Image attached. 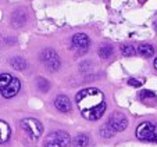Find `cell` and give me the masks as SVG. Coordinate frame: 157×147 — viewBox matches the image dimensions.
<instances>
[{
  "instance_id": "10",
  "label": "cell",
  "mask_w": 157,
  "mask_h": 147,
  "mask_svg": "<svg viewBox=\"0 0 157 147\" xmlns=\"http://www.w3.org/2000/svg\"><path fill=\"white\" fill-rule=\"evenodd\" d=\"M57 58H60V57L57 56V53L53 49H46V50H43L40 53V60L44 64H48V62H50V61H54V60H57Z\"/></svg>"
},
{
  "instance_id": "22",
  "label": "cell",
  "mask_w": 157,
  "mask_h": 147,
  "mask_svg": "<svg viewBox=\"0 0 157 147\" xmlns=\"http://www.w3.org/2000/svg\"><path fill=\"white\" fill-rule=\"evenodd\" d=\"M154 68H156V70H157V58L154 60Z\"/></svg>"
},
{
  "instance_id": "3",
  "label": "cell",
  "mask_w": 157,
  "mask_h": 147,
  "mask_svg": "<svg viewBox=\"0 0 157 147\" xmlns=\"http://www.w3.org/2000/svg\"><path fill=\"white\" fill-rule=\"evenodd\" d=\"M136 138L143 141H154L157 143V125L151 122H142L136 128Z\"/></svg>"
},
{
  "instance_id": "23",
  "label": "cell",
  "mask_w": 157,
  "mask_h": 147,
  "mask_svg": "<svg viewBox=\"0 0 157 147\" xmlns=\"http://www.w3.org/2000/svg\"><path fill=\"white\" fill-rule=\"evenodd\" d=\"M139 2H140V3H143V2H145V0H139Z\"/></svg>"
},
{
  "instance_id": "6",
  "label": "cell",
  "mask_w": 157,
  "mask_h": 147,
  "mask_svg": "<svg viewBox=\"0 0 157 147\" xmlns=\"http://www.w3.org/2000/svg\"><path fill=\"white\" fill-rule=\"evenodd\" d=\"M71 43L72 47L78 53H85V51H88L89 46H90V39L85 33H75L71 39Z\"/></svg>"
},
{
  "instance_id": "15",
  "label": "cell",
  "mask_w": 157,
  "mask_h": 147,
  "mask_svg": "<svg viewBox=\"0 0 157 147\" xmlns=\"http://www.w3.org/2000/svg\"><path fill=\"white\" fill-rule=\"evenodd\" d=\"M111 54H113V47L109 46V44H104L99 49V57L100 58H109Z\"/></svg>"
},
{
  "instance_id": "11",
  "label": "cell",
  "mask_w": 157,
  "mask_h": 147,
  "mask_svg": "<svg viewBox=\"0 0 157 147\" xmlns=\"http://www.w3.org/2000/svg\"><path fill=\"white\" fill-rule=\"evenodd\" d=\"M138 53L143 57H151L154 54V47L149 43H142L138 47Z\"/></svg>"
},
{
  "instance_id": "24",
  "label": "cell",
  "mask_w": 157,
  "mask_h": 147,
  "mask_svg": "<svg viewBox=\"0 0 157 147\" xmlns=\"http://www.w3.org/2000/svg\"><path fill=\"white\" fill-rule=\"evenodd\" d=\"M156 29H157V24H156Z\"/></svg>"
},
{
  "instance_id": "1",
  "label": "cell",
  "mask_w": 157,
  "mask_h": 147,
  "mask_svg": "<svg viewBox=\"0 0 157 147\" xmlns=\"http://www.w3.org/2000/svg\"><path fill=\"white\" fill-rule=\"evenodd\" d=\"M77 106L83 118L89 121H98L106 111L104 94L96 88H86L75 97Z\"/></svg>"
},
{
  "instance_id": "9",
  "label": "cell",
  "mask_w": 157,
  "mask_h": 147,
  "mask_svg": "<svg viewBox=\"0 0 157 147\" xmlns=\"http://www.w3.org/2000/svg\"><path fill=\"white\" fill-rule=\"evenodd\" d=\"M10 136H11V129H10L9 124H7L6 121L0 119V144L7 143Z\"/></svg>"
},
{
  "instance_id": "14",
  "label": "cell",
  "mask_w": 157,
  "mask_h": 147,
  "mask_svg": "<svg viewBox=\"0 0 157 147\" xmlns=\"http://www.w3.org/2000/svg\"><path fill=\"white\" fill-rule=\"evenodd\" d=\"M88 144H89V138L88 135H83V133L75 136L74 140H72V146L74 147H86Z\"/></svg>"
},
{
  "instance_id": "2",
  "label": "cell",
  "mask_w": 157,
  "mask_h": 147,
  "mask_svg": "<svg viewBox=\"0 0 157 147\" xmlns=\"http://www.w3.org/2000/svg\"><path fill=\"white\" fill-rule=\"evenodd\" d=\"M71 144V138L64 130H57L52 132L44 139L43 147H70Z\"/></svg>"
},
{
  "instance_id": "7",
  "label": "cell",
  "mask_w": 157,
  "mask_h": 147,
  "mask_svg": "<svg viewBox=\"0 0 157 147\" xmlns=\"http://www.w3.org/2000/svg\"><path fill=\"white\" fill-rule=\"evenodd\" d=\"M20 89H21L20 79H17V78H13V79L10 81L9 83H7L6 88L2 89V96H3L4 99H13V97H14L15 94L20 92Z\"/></svg>"
},
{
  "instance_id": "21",
  "label": "cell",
  "mask_w": 157,
  "mask_h": 147,
  "mask_svg": "<svg viewBox=\"0 0 157 147\" xmlns=\"http://www.w3.org/2000/svg\"><path fill=\"white\" fill-rule=\"evenodd\" d=\"M128 85L129 86H133V88H140L142 86V82L138 79H129L128 81Z\"/></svg>"
},
{
  "instance_id": "17",
  "label": "cell",
  "mask_w": 157,
  "mask_h": 147,
  "mask_svg": "<svg viewBox=\"0 0 157 147\" xmlns=\"http://www.w3.org/2000/svg\"><path fill=\"white\" fill-rule=\"evenodd\" d=\"M121 51L124 56H135V47L131 44H121Z\"/></svg>"
},
{
  "instance_id": "12",
  "label": "cell",
  "mask_w": 157,
  "mask_h": 147,
  "mask_svg": "<svg viewBox=\"0 0 157 147\" xmlns=\"http://www.w3.org/2000/svg\"><path fill=\"white\" fill-rule=\"evenodd\" d=\"M10 64L17 71H24L25 68H27V61H25L22 57H14V58H11L10 60Z\"/></svg>"
},
{
  "instance_id": "8",
  "label": "cell",
  "mask_w": 157,
  "mask_h": 147,
  "mask_svg": "<svg viewBox=\"0 0 157 147\" xmlns=\"http://www.w3.org/2000/svg\"><path fill=\"white\" fill-rule=\"evenodd\" d=\"M54 106H56V108L59 110V111L68 112L70 110H71V101H70V99L67 96L60 94V96H57L56 99H54Z\"/></svg>"
},
{
  "instance_id": "18",
  "label": "cell",
  "mask_w": 157,
  "mask_h": 147,
  "mask_svg": "<svg viewBox=\"0 0 157 147\" xmlns=\"http://www.w3.org/2000/svg\"><path fill=\"white\" fill-rule=\"evenodd\" d=\"M100 135L101 136H104V138H111V136L114 135V132H113V129L109 126L107 124H104L103 126L100 128Z\"/></svg>"
},
{
  "instance_id": "13",
  "label": "cell",
  "mask_w": 157,
  "mask_h": 147,
  "mask_svg": "<svg viewBox=\"0 0 157 147\" xmlns=\"http://www.w3.org/2000/svg\"><path fill=\"white\" fill-rule=\"evenodd\" d=\"M25 20H27V15H25L22 11H17V13H14V14L11 15V22H13V25H15V27H21V25H24Z\"/></svg>"
},
{
  "instance_id": "19",
  "label": "cell",
  "mask_w": 157,
  "mask_h": 147,
  "mask_svg": "<svg viewBox=\"0 0 157 147\" xmlns=\"http://www.w3.org/2000/svg\"><path fill=\"white\" fill-rule=\"evenodd\" d=\"M38 88L40 89L42 92H48L49 90V82L43 78H39L38 79Z\"/></svg>"
},
{
  "instance_id": "16",
  "label": "cell",
  "mask_w": 157,
  "mask_h": 147,
  "mask_svg": "<svg viewBox=\"0 0 157 147\" xmlns=\"http://www.w3.org/2000/svg\"><path fill=\"white\" fill-rule=\"evenodd\" d=\"M11 79H13V77L10 75V74H7V72L0 74V90H2L3 88H6L7 83H9Z\"/></svg>"
},
{
  "instance_id": "20",
  "label": "cell",
  "mask_w": 157,
  "mask_h": 147,
  "mask_svg": "<svg viewBox=\"0 0 157 147\" xmlns=\"http://www.w3.org/2000/svg\"><path fill=\"white\" fill-rule=\"evenodd\" d=\"M139 97L142 99V100H145V99H156V94L150 90H142L139 93Z\"/></svg>"
},
{
  "instance_id": "4",
  "label": "cell",
  "mask_w": 157,
  "mask_h": 147,
  "mask_svg": "<svg viewBox=\"0 0 157 147\" xmlns=\"http://www.w3.org/2000/svg\"><path fill=\"white\" fill-rule=\"evenodd\" d=\"M21 128L27 135H29L32 139H38L40 138L42 132H43V126L35 118H25V119L21 121Z\"/></svg>"
},
{
  "instance_id": "5",
  "label": "cell",
  "mask_w": 157,
  "mask_h": 147,
  "mask_svg": "<svg viewBox=\"0 0 157 147\" xmlns=\"http://www.w3.org/2000/svg\"><path fill=\"white\" fill-rule=\"evenodd\" d=\"M107 125L113 129V132H122V130L127 129V126H128V119L122 114L116 112V114H113L109 118Z\"/></svg>"
}]
</instances>
